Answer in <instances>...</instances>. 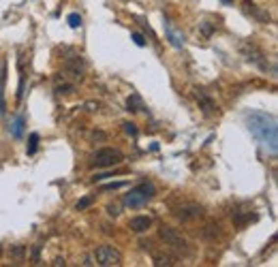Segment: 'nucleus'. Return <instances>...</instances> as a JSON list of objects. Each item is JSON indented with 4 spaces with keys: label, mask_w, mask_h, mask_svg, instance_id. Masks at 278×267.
<instances>
[{
    "label": "nucleus",
    "mask_w": 278,
    "mask_h": 267,
    "mask_svg": "<svg viewBox=\"0 0 278 267\" xmlns=\"http://www.w3.org/2000/svg\"><path fill=\"white\" fill-rule=\"evenodd\" d=\"M94 261H97V265H101V267H118L122 263V254L118 248L105 244L94 250Z\"/></svg>",
    "instance_id": "nucleus-3"
},
{
    "label": "nucleus",
    "mask_w": 278,
    "mask_h": 267,
    "mask_svg": "<svg viewBox=\"0 0 278 267\" xmlns=\"http://www.w3.org/2000/svg\"><path fill=\"white\" fill-rule=\"evenodd\" d=\"M54 90H56V94H73L75 81H69L67 75L60 73V75H56V79H54Z\"/></svg>",
    "instance_id": "nucleus-10"
},
{
    "label": "nucleus",
    "mask_w": 278,
    "mask_h": 267,
    "mask_svg": "<svg viewBox=\"0 0 278 267\" xmlns=\"http://www.w3.org/2000/svg\"><path fill=\"white\" fill-rule=\"evenodd\" d=\"M64 75L71 77L73 81H77L84 77V60L81 56H75V58H69L67 60V67H64Z\"/></svg>",
    "instance_id": "nucleus-8"
},
{
    "label": "nucleus",
    "mask_w": 278,
    "mask_h": 267,
    "mask_svg": "<svg viewBox=\"0 0 278 267\" xmlns=\"http://www.w3.org/2000/svg\"><path fill=\"white\" fill-rule=\"evenodd\" d=\"M154 194H156V188L152 186V184H137L135 188H131V193L128 194H124V205L126 207H141V205H146L148 201H152L154 199Z\"/></svg>",
    "instance_id": "nucleus-2"
},
{
    "label": "nucleus",
    "mask_w": 278,
    "mask_h": 267,
    "mask_svg": "<svg viewBox=\"0 0 278 267\" xmlns=\"http://www.w3.org/2000/svg\"><path fill=\"white\" fill-rule=\"evenodd\" d=\"M163 26H165V37H167L169 43L174 45L176 49H182V47H184V41H186V39H184V32H182L171 20H167V17H165V24H163Z\"/></svg>",
    "instance_id": "nucleus-6"
},
{
    "label": "nucleus",
    "mask_w": 278,
    "mask_h": 267,
    "mask_svg": "<svg viewBox=\"0 0 278 267\" xmlns=\"http://www.w3.org/2000/svg\"><path fill=\"white\" fill-rule=\"evenodd\" d=\"M51 265H56V267H60V265H67V263H64V259H56V261H54V263H51Z\"/></svg>",
    "instance_id": "nucleus-28"
},
{
    "label": "nucleus",
    "mask_w": 278,
    "mask_h": 267,
    "mask_svg": "<svg viewBox=\"0 0 278 267\" xmlns=\"http://www.w3.org/2000/svg\"><path fill=\"white\" fill-rule=\"evenodd\" d=\"M37 146H39V135L32 133V135H30V144H28V154H34V152H37Z\"/></svg>",
    "instance_id": "nucleus-19"
},
{
    "label": "nucleus",
    "mask_w": 278,
    "mask_h": 267,
    "mask_svg": "<svg viewBox=\"0 0 278 267\" xmlns=\"http://www.w3.org/2000/svg\"><path fill=\"white\" fill-rule=\"evenodd\" d=\"M221 2H225V4H229V2H233V0H221Z\"/></svg>",
    "instance_id": "nucleus-29"
},
{
    "label": "nucleus",
    "mask_w": 278,
    "mask_h": 267,
    "mask_svg": "<svg viewBox=\"0 0 278 267\" xmlns=\"http://www.w3.org/2000/svg\"><path fill=\"white\" fill-rule=\"evenodd\" d=\"M144 109V100L139 98V94H131L128 97V111H141Z\"/></svg>",
    "instance_id": "nucleus-15"
},
{
    "label": "nucleus",
    "mask_w": 278,
    "mask_h": 267,
    "mask_svg": "<svg viewBox=\"0 0 278 267\" xmlns=\"http://www.w3.org/2000/svg\"><path fill=\"white\" fill-rule=\"evenodd\" d=\"M0 257H2V246H0Z\"/></svg>",
    "instance_id": "nucleus-30"
},
{
    "label": "nucleus",
    "mask_w": 278,
    "mask_h": 267,
    "mask_svg": "<svg viewBox=\"0 0 278 267\" xmlns=\"http://www.w3.org/2000/svg\"><path fill=\"white\" fill-rule=\"evenodd\" d=\"M24 126H26V118L17 116L13 120V124H11V135H13L15 139H22L24 137Z\"/></svg>",
    "instance_id": "nucleus-13"
},
{
    "label": "nucleus",
    "mask_w": 278,
    "mask_h": 267,
    "mask_svg": "<svg viewBox=\"0 0 278 267\" xmlns=\"http://www.w3.org/2000/svg\"><path fill=\"white\" fill-rule=\"evenodd\" d=\"M158 237H161L167 246H174V248H178V250H186V246H188L186 237L174 227H161L158 229Z\"/></svg>",
    "instance_id": "nucleus-5"
},
{
    "label": "nucleus",
    "mask_w": 278,
    "mask_h": 267,
    "mask_svg": "<svg viewBox=\"0 0 278 267\" xmlns=\"http://www.w3.org/2000/svg\"><path fill=\"white\" fill-rule=\"evenodd\" d=\"M92 201H94V197H84V199H81L79 203H77V210H86L88 205H92Z\"/></svg>",
    "instance_id": "nucleus-23"
},
{
    "label": "nucleus",
    "mask_w": 278,
    "mask_h": 267,
    "mask_svg": "<svg viewBox=\"0 0 278 267\" xmlns=\"http://www.w3.org/2000/svg\"><path fill=\"white\" fill-rule=\"evenodd\" d=\"M107 212L111 214V216H118V214H120V212H118V205H109V207H107Z\"/></svg>",
    "instance_id": "nucleus-26"
},
{
    "label": "nucleus",
    "mask_w": 278,
    "mask_h": 267,
    "mask_svg": "<svg viewBox=\"0 0 278 267\" xmlns=\"http://www.w3.org/2000/svg\"><path fill=\"white\" fill-rule=\"evenodd\" d=\"M246 126L253 133L261 147L272 156H276L278 152V126H276V118L265 111H248L246 114Z\"/></svg>",
    "instance_id": "nucleus-1"
},
{
    "label": "nucleus",
    "mask_w": 278,
    "mask_h": 267,
    "mask_svg": "<svg viewBox=\"0 0 278 267\" xmlns=\"http://www.w3.org/2000/svg\"><path fill=\"white\" fill-rule=\"evenodd\" d=\"M86 107H88V111H97L101 105L99 103H86Z\"/></svg>",
    "instance_id": "nucleus-27"
},
{
    "label": "nucleus",
    "mask_w": 278,
    "mask_h": 267,
    "mask_svg": "<svg viewBox=\"0 0 278 267\" xmlns=\"http://www.w3.org/2000/svg\"><path fill=\"white\" fill-rule=\"evenodd\" d=\"M131 37H133V41H135V45H137V47H146V39L141 37L139 32H133Z\"/></svg>",
    "instance_id": "nucleus-22"
},
{
    "label": "nucleus",
    "mask_w": 278,
    "mask_h": 267,
    "mask_svg": "<svg viewBox=\"0 0 278 267\" xmlns=\"http://www.w3.org/2000/svg\"><path fill=\"white\" fill-rule=\"evenodd\" d=\"M4 64H2V77H0V114L7 111V103H4Z\"/></svg>",
    "instance_id": "nucleus-16"
},
{
    "label": "nucleus",
    "mask_w": 278,
    "mask_h": 267,
    "mask_svg": "<svg viewBox=\"0 0 278 267\" xmlns=\"http://www.w3.org/2000/svg\"><path fill=\"white\" fill-rule=\"evenodd\" d=\"M199 28H201V32H203L205 37H210V34H212V30H214V28H212L208 22H201V24H199Z\"/></svg>",
    "instance_id": "nucleus-24"
},
{
    "label": "nucleus",
    "mask_w": 278,
    "mask_h": 267,
    "mask_svg": "<svg viewBox=\"0 0 278 267\" xmlns=\"http://www.w3.org/2000/svg\"><path fill=\"white\" fill-rule=\"evenodd\" d=\"M124 130H126L128 135H133V137H137V128H135V124L126 122V124H124Z\"/></svg>",
    "instance_id": "nucleus-25"
},
{
    "label": "nucleus",
    "mask_w": 278,
    "mask_h": 267,
    "mask_svg": "<svg viewBox=\"0 0 278 267\" xmlns=\"http://www.w3.org/2000/svg\"><path fill=\"white\" fill-rule=\"evenodd\" d=\"M128 227H131V231H135V233H146V231L152 227V218L150 216H135Z\"/></svg>",
    "instance_id": "nucleus-11"
},
{
    "label": "nucleus",
    "mask_w": 278,
    "mask_h": 267,
    "mask_svg": "<svg viewBox=\"0 0 278 267\" xmlns=\"http://www.w3.org/2000/svg\"><path fill=\"white\" fill-rule=\"evenodd\" d=\"M242 53L246 56V60L248 62H255V64H259L263 71H268V62L263 60V51L259 49V47H255L253 43H242Z\"/></svg>",
    "instance_id": "nucleus-7"
},
{
    "label": "nucleus",
    "mask_w": 278,
    "mask_h": 267,
    "mask_svg": "<svg viewBox=\"0 0 278 267\" xmlns=\"http://www.w3.org/2000/svg\"><path fill=\"white\" fill-rule=\"evenodd\" d=\"M126 182H111V184H103V191H118V188H124Z\"/></svg>",
    "instance_id": "nucleus-21"
},
{
    "label": "nucleus",
    "mask_w": 278,
    "mask_h": 267,
    "mask_svg": "<svg viewBox=\"0 0 278 267\" xmlns=\"http://www.w3.org/2000/svg\"><path fill=\"white\" fill-rule=\"evenodd\" d=\"M9 254H11L13 259L20 261V259H24V254H26V248H24V246H13V248L9 250Z\"/></svg>",
    "instance_id": "nucleus-18"
},
{
    "label": "nucleus",
    "mask_w": 278,
    "mask_h": 267,
    "mask_svg": "<svg viewBox=\"0 0 278 267\" xmlns=\"http://www.w3.org/2000/svg\"><path fill=\"white\" fill-rule=\"evenodd\" d=\"M154 265L158 267H171V265H176V259L174 257H169V254H154Z\"/></svg>",
    "instance_id": "nucleus-14"
},
{
    "label": "nucleus",
    "mask_w": 278,
    "mask_h": 267,
    "mask_svg": "<svg viewBox=\"0 0 278 267\" xmlns=\"http://www.w3.org/2000/svg\"><path fill=\"white\" fill-rule=\"evenodd\" d=\"M122 160H124V154L118 147H103V150L94 154L92 165H97V167H116Z\"/></svg>",
    "instance_id": "nucleus-4"
},
{
    "label": "nucleus",
    "mask_w": 278,
    "mask_h": 267,
    "mask_svg": "<svg viewBox=\"0 0 278 267\" xmlns=\"http://www.w3.org/2000/svg\"><path fill=\"white\" fill-rule=\"evenodd\" d=\"M67 22H69V26H71V28H79V26H81V17H79L77 13H71Z\"/></svg>",
    "instance_id": "nucleus-20"
},
{
    "label": "nucleus",
    "mask_w": 278,
    "mask_h": 267,
    "mask_svg": "<svg viewBox=\"0 0 278 267\" xmlns=\"http://www.w3.org/2000/svg\"><path fill=\"white\" fill-rule=\"evenodd\" d=\"M195 98H197V103L201 105V109H203L205 114H212V111L216 109V107H214V100H212L203 90H195Z\"/></svg>",
    "instance_id": "nucleus-12"
},
{
    "label": "nucleus",
    "mask_w": 278,
    "mask_h": 267,
    "mask_svg": "<svg viewBox=\"0 0 278 267\" xmlns=\"http://www.w3.org/2000/svg\"><path fill=\"white\" fill-rule=\"evenodd\" d=\"M203 216V207L197 205V203H188L184 207H180L178 212V218L182 222H191V220H197V218Z\"/></svg>",
    "instance_id": "nucleus-9"
},
{
    "label": "nucleus",
    "mask_w": 278,
    "mask_h": 267,
    "mask_svg": "<svg viewBox=\"0 0 278 267\" xmlns=\"http://www.w3.org/2000/svg\"><path fill=\"white\" fill-rule=\"evenodd\" d=\"M221 227H218V224H208V227L203 229V235L208 237V240H216L218 235H221V231H218Z\"/></svg>",
    "instance_id": "nucleus-17"
}]
</instances>
